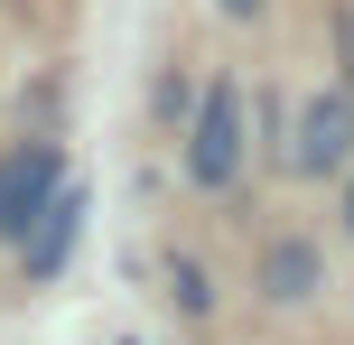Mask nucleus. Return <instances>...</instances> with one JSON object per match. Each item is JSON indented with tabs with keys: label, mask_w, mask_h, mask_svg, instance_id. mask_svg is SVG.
I'll use <instances>...</instances> for the list:
<instances>
[{
	"label": "nucleus",
	"mask_w": 354,
	"mask_h": 345,
	"mask_svg": "<svg viewBox=\"0 0 354 345\" xmlns=\"http://www.w3.org/2000/svg\"><path fill=\"white\" fill-rule=\"evenodd\" d=\"M187 168H196V187H233V178H243V93H233V84H214L205 103H196Z\"/></svg>",
	"instance_id": "obj_1"
},
{
	"label": "nucleus",
	"mask_w": 354,
	"mask_h": 345,
	"mask_svg": "<svg viewBox=\"0 0 354 345\" xmlns=\"http://www.w3.org/2000/svg\"><path fill=\"white\" fill-rule=\"evenodd\" d=\"M66 196V168H56V149H28V159L0 168V234L28 243L37 224H47V205Z\"/></svg>",
	"instance_id": "obj_2"
},
{
	"label": "nucleus",
	"mask_w": 354,
	"mask_h": 345,
	"mask_svg": "<svg viewBox=\"0 0 354 345\" xmlns=\"http://www.w3.org/2000/svg\"><path fill=\"white\" fill-rule=\"evenodd\" d=\"M345 149H354V93H317V103L299 112L289 168H299V178H326V168H345Z\"/></svg>",
	"instance_id": "obj_3"
},
{
	"label": "nucleus",
	"mask_w": 354,
	"mask_h": 345,
	"mask_svg": "<svg viewBox=\"0 0 354 345\" xmlns=\"http://www.w3.org/2000/svg\"><path fill=\"white\" fill-rule=\"evenodd\" d=\"M75 215H84V196H56V205H47V224H37V234L19 243V252H28V271H37V280H47L56 261L75 252Z\"/></svg>",
	"instance_id": "obj_4"
},
{
	"label": "nucleus",
	"mask_w": 354,
	"mask_h": 345,
	"mask_svg": "<svg viewBox=\"0 0 354 345\" xmlns=\"http://www.w3.org/2000/svg\"><path fill=\"white\" fill-rule=\"evenodd\" d=\"M261 290L280 299V308H299V299L317 290V252H308V243H280V252H270V271H261Z\"/></svg>",
	"instance_id": "obj_5"
},
{
	"label": "nucleus",
	"mask_w": 354,
	"mask_h": 345,
	"mask_svg": "<svg viewBox=\"0 0 354 345\" xmlns=\"http://www.w3.org/2000/svg\"><path fill=\"white\" fill-rule=\"evenodd\" d=\"M224 10H233V19H252V10H261V0H224Z\"/></svg>",
	"instance_id": "obj_6"
},
{
	"label": "nucleus",
	"mask_w": 354,
	"mask_h": 345,
	"mask_svg": "<svg viewBox=\"0 0 354 345\" xmlns=\"http://www.w3.org/2000/svg\"><path fill=\"white\" fill-rule=\"evenodd\" d=\"M345 234H354V187H345Z\"/></svg>",
	"instance_id": "obj_7"
}]
</instances>
